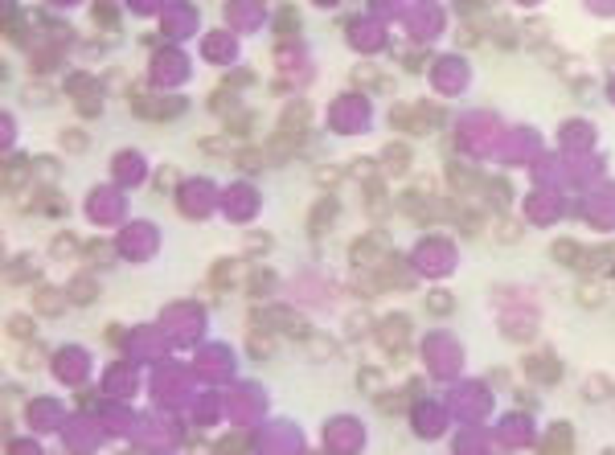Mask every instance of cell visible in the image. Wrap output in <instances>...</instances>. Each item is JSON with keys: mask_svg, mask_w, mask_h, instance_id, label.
<instances>
[{"mask_svg": "<svg viewBox=\"0 0 615 455\" xmlns=\"http://www.w3.org/2000/svg\"><path fill=\"white\" fill-rule=\"evenodd\" d=\"M443 119H447V111L439 103H410V107H394L390 111V123L398 132H406V136H427L431 128H439Z\"/></svg>", "mask_w": 615, "mask_h": 455, "instance_id": "cell-1", "label": "cell"}, {"mask_svg": "<svg viewBox=\"0 0 615 455\" xmlns=\"http://www.w3.org/2000/svg\"><path fill=\"white\" fill-rule=\"evenodd\" d=\"M251 324L271 328V332H287L296 341H308V320L292 308H251Z\"/></svg>", "mask_w": 615, "mask_h": 455, "instance_id": "cell-2", "label": "cell"}, {"mask_svg": "<svg viewBox=\"0 0 615 455\" xmlns=\"http://www.w3.org/2000/svg\"><path fill=\"white\" fill-rule=\"evenodd\" d=\"M390 255V238L382 234V230H369V234H361L357 242L349 246V259L357 271H378V263Z\"/></svg>", "mask_w": 615, "mask_h": 455, "instance_id": "cell-3", "label": "cell"}, {"mask_svg": "<svg viewBox=\"0 0 615 455\" xmlns=\"http://www.w3.org/2000/svg\"><path fill=\"white\" fill-rule=\"evenodd\" d=\"M308 128H312V107H308V103H292V107L283 111V119H279V132H275V136H283V139H292V144H300V148H304Z\"/></svg>", "mask_w": 615, "mask_h": 455, "instance_id": "cell-4", "label": "cell"}, {"mask_svg": "<svg viewBox=\"0 0 615 455\" xmlns=\"http://www.w3.org/2000/svg\"><path fill=\"white\" fill-rule=\"evenodd\" d=\"M447 181H451V189H455L460 197H468V193L484 189L480 173H476V169H468V164H460V160H451V164H447Z\"/></svg>", "mask_w": 615, "mask_h": 455, "instance_id": "cell-5", "label": "cell"}, {"mask_svg": "<svg viewBox=\"0 0 615 455\" xmlns=\"http://www.w3.org/2000/svg\"><path fill=\"white\" fill-rule=\"evenodd\" d=\"M332 218H337V197H320V205L308 214V234L312 238H324L332 230Z\"/></svg>", "mask_w": 615, "mask_h": 455, "instance_id": "cell-6", "label": "cell"}, {"mask_svg": "<svg viewBox=\"0 0 615 455\" xmlns=\"http://www.w3.org/2000/svg\"><path fill=\"white\" fill-rule=\"evenodd\" d=\"M246 353H251L255 361H271V357H275V336H271V328L251 324V332H246Z\"/></svg>", "mask_w": 615, "mask_h": 455, "instance_id": "cell-7", "label": "cell"}, {"mask_svg": "<svg viewBox=\"0 0 615 455\" xmlns=\"http://www.w3.org/2000/svg\"><path fill=\"white\" fill-rule=\"evenodd\" d=\"M378 328H382L378 336H382V345H386V349H402V345H406V328H410V320L402 316V312H394V316L382 320Z\"/></svg>", "mask_w": 615, "mask_h": 455, "instance_id": "cell-8", "label": "cell"}, {"mask_svg": "<svg viewBox=\"0 0 615 455\" xmlns=\"http://www.w3.org/2000/svg\"><path fill=\"white\" fill-rule=\"evenodd\" d=\"M66 300H70V304H78V308H90V304L99 300V283H94L90 275H74V279H70V287H66Z\"/></svg>", "mask_w": 615, "mask_h": 455, "instance_id": "cell-9", "label": "cell"}, {"mask_svg": "<svg viewBox=\"0 0 615 455\" xmlns=\"http://www.w3.org/2000/svg\"><path fill=\"white\" fill-rule=\"evenodd\" d=\"M525 369H529V377H537V381H558V377H562V361H558L554 353H537V357H529Z\"/></svg>", "mask_w": 615, "mask_h": 455, "instance_id": "cell-10", "label": "cell"}, {"mask_svg": "<svg viewBox=\"0 0 615 455\" xmlns=\"http://www.w3.org/2000/svg\"><path fill=\"white\" fill-rule=\"evenodd\" d=\"M615 263V246H595V250H587L582 246V259H578V271H587V275H599V271H607Z\"/></svg>", "mask_w": 615, "mask_h": 455, "instance_id": "cell-11", "label": "cell"}, {"mask_svg": "<svg viewBox=\"0 0 615 455\" xmlns=\"http://www.w3.org/2000/svg\"><path fill=\"white\" fill-rule=\"evenodd\" d=\"M353 87H365V91H378V94L394 91V83H390L386 74H378L373 66H357V70H353Z\"/></svg>", "mask_w": 615, "mask_h": 455, "instance_id": "cell-12", "label": "cell"}, {"mask_svg": "<svg viewBox=\"0 0 615 455\" xmlns=\"http://www.w3.org/2000/svg\"><path fill=\"white\" fill-rule=\"evenodd\" d=\"M230 160H234L238 173H259V169H267V148H251V144H246V148H238Z\"/></svg>", "mask_w": 615, "mask_h": 455, "instance_id": "cell-13", "label": "cell"}, {"mask_svg": "<svg viewBox=\"0 0 615 455\" xmlns=\"http://www.w3.org/2000/svg\"><path fill=\"white\" fill-rule=\"evenodd\" d=\"M365 209H369L373 218H382V214L390 209V201H386V181H382V177H369V181H365Z\"/></svg>", "mask_w": 615, "mask_h": 455, "instance_id": "cell-14", "label": "cell"}, {"mask_svg": "<svg viewBox=\"0 0 615 455\" xmlns=\"http://www.w3.org/2000/svg\"><path fill=\"white\" fill-rule=\"evenodd\" d=\"M25 181H29V160L8 156V160H4V189L17 193V189H25Z\"/></svg>", "mask_w": 615, "mask_h": 455, "instance_id": "cell-15", "label": "cell"}, {"mask_svg": "<svg viewBox=\"0 0 615 455\" xmlns=\"http://www.w3.org/2000/svg\"><path fill=\"white\" fill-rule=\"evenodd\" d=\"M484 193H488V205H492V209H500V214H505V209H509V201H513V189H509L505 177H488V181H484Z\"/></svg>", "mask_w": 615, "mask_h": 455, "instance_id": "cell-16", "label": "cell"}, {"mask_svg": "<svg viewBox=\"0 0 615 455\" xmlns=\"http://www.w3.org/2000/svg\"><path fill=\"white\" fill-rule=\"evenodd\" d=\"M550 255H554V263H562V267H578V259H582V246H578L574 238H558V242L550 246Z\"/></svg>", "mask_w": 615, "mask_h": 455, "instance_id": "cell-17", "label": "cell"}, {"mask_svg": "<svg viewBox=\"0 0 615 455\" xmlns=\"http://www.w3.org/2000/svg\"><path fill=\"white\" fill-rule=\"evenodd\" d=\"M66 295V291H62ZM53 287H37V295H33V304H37V312L42 316H62V308H66V300H62Z\"/></svg>", "mask_w": 615, "mask_h": 455, "instance_id": "cell-18", "label": "cell"}, {"mask_svg": "<svg viewBox=\"0 0 615 455\" xmlns=\"http://www.w3.org/2000/svg\"><path fill=\"white\" fill-rule=\"evenodd\" d=\"M373 402H378V410H382V414H402V410L410 406L414 398H410L406 390H402V394H386V390H382V394H373Z\"/></svg>", "mask_w": 615, "mask_h": 455, "instance_id": "cell-19", "label": "cell"}, {"mask_svg": "<svg viewBox=\"0 0 615 455\" xmlns=\"http://www.w3.org/2000/svg\"><path fill=\"white\" fill-rule=\"evenodd\" d=\"M275 33L279 37H296L300 33V12L296 8H279L275 12Z\"/></svg>", "mask_w": 615, "mask_h": 455, "instance_id": "cell-20", "label": "cell"}, {"mask_svg": "<svg viewBox=\"0 0 615 455\" xmlns=\"http://www.w3.org/2000/svg\"><path fill=\"white\" fill-rule=\"evenodd\" d=\"M357 390L361 394H382L386 390V373L382 369H361L357 373Z\"/></svg>", "mask_w": 615, "mask_h": 455, "instance_id": "cell-21", "label": "cell"}, {"mask_svg": "<svg viewBox=\"0 0 615 455\" xmlns=\"http://www.w3.org/2000/svg\"><path fill=\"white\" fill-rule=\"evenodd\" d=\"M521 234H525L521 222H513L509 214H500V218H496V234H492L496 242H505V246H509V242H521Z\"/></svg>", "mask_w": 615, "mask_h": 455, "instance_id": "cell-22", "label": "cell"}, {"mask_svg": "<svg viewBox=\"0 0 615 455\" xmlns=\"http://www.w3.org/2000/svg\"><path fill=\"white\" fill-rule=\"evenodd\" d=\"M8 336L12 341H37V328H33V316H8Z\"/></svg>", "mask_w": 615, "mask_h": 455, "instance_id": "cell-23", "label": "cell"}, {"mask_svg": "<svg viewBox=\"0 0 615 455\" xmlns=\"http://www.w3.org/2000/svg\"><path fill=\"white\" fill-rule=\"evenodd\" d=\"M234 279H238V259H221L214 267V275H210L214 287H234Z\"/></svg>", "mask_w": 615, "mask_h": 455, "instance_id": "cell-24", "label": "cell"}, {"mask_svg": "<svg viewBox=\"0 0 615 455\" xmlns=\"http://www.w3.org/2000/svg\"><path fill=\"white\" fill-rule=\"evenodd\" d=\"M386 164H390V173H406L410 169V148L406 144H386Z\"/></svg>", "mask_w": 615, "mask_h": 455, "instance_id": "cell-25", "label": "cell"}, {"mask_svg": "<svg viewBox=\"0 0 615 455\" xmlns=\"http://www.w3.org/2000/svg\"><path fill=\"white\" fill-rule=\"evenodd\" d=\"M455 222H460V230H464L468 238H480L484 234V214L480 209H464V214H455Z\"/></svg>", "mask_w": 615, "mask_h": 455, "instance_id": "cell-26", "label": "cell"}, {"mask_svg": "<svg viewBox=\"0 0 615 455\" xmlns=\"http://www.w3.org/2000/svg\"><path fill=\"white\" fill-rule=\"evenodd\" d=\"M541 447H546V452H566V447H571V422H558L554 435H546Z\"/></svg>", "mask_w": 615, "mask_h": 455, "instance_id": "cell-27", "label": "cell"}, {"mask_svg": "<svg viewBox=\"0 0 615 455\" xmlns=\"http://www.w3.org/2000/svg\"><path fill=\"white\" fill-rule=\"evenodd\" d=\"M345 177H349V169H341V164H320V169L312 173L316 184H341Z\"/></svg>", "mask_w": 615, "mask_h": 455, "instance_id": "cell-28", "label": "cell"}, {"mask_svg": "<svg viewBox=\"0 0 615 455\" xmlns=\"http://www.w3.org/2000/svg\"><path fill=\"white\" fill-rule=\"evenodd\" d=\"M62 148H66V152H87L90 136L87 132H78V128H66V132H62Z\"/></svg>", "mask_w": 615, "mask_h": 455, "instance_id": "cell-29", "label": "cell"}, {"mask_svg": "<svg viewBox=\"0 0 615 455\" xmlns=\"http://www.w3.org/2000/svg\"><path fill=\"white\" fill-rule=\"evenodd\" d=\"M578 304L599 308V304H603V283H595V279H591V283H582V287H578Z\"/></svg>", "mask_w": 615, "mask_h": 455, "instance_id": "cell-30", "label": "cell"}, {"mask_svg": "<svg viewBox=\"0 0 615 455\" xmlns=\"http://www.w3.org/2000/svg\"><path fill=\"white\" fill-rule=\"evenodd\" d=\"M210 111H218V115H234V111H238V103H234V94H230V91H214V94H210Z\"/></svg>", "mask_w": 615, "mask_h": 455, "instance_id": "cell-31", "label": "cell"}, {"mask_svg": "<svg viewBox=\"0 0 615 455\" xmlns=\"http://www.w3.org/2000/svg\"><path fill=\"white\" fill-rule=\"evenodd\" d=\"M226 128H230L234 136H246V132L255 128V115H251V111H234V115L226 119Z\"/></svg>", "mask_w": 615, "mask_h": 455, "instance_id": "cell-32", "label": "cell"}, {"mask_svg": "<svg viewBox=\"0 0 615 455\" xmlns=\"http://www.w3.org/2000/svg\"><path fill=\"white\" fill-rule=\"evenodd\" d=\"M45 357H49V349H45V345H37V341H29V349H25L21 365H25V369H37V365H45Z\"/></svg>", "mask_w": 615, "mask_h": 455, "instance_id": "cell-33", "label": "cell"}, {"mask_svg": "<svg viewBox=\"0 0 615 455\" xmlns=\"http://www.w3.org/2000/svg\"><path fill=\"white\" fill-rule=\"evenodd\" d=\"M275 287V275L267 271V267H259V271L251 275V295H263V291H271Z\"/></svg>", "mask_w": 615, "mask_h": 455, "instance_id": "cell-34", "label": "cell"}, {"mask_svg": "<svg viewBox=\"0 0 615 455\" xmlns=\"http://www.w3.org/2000/svg\"><path fill=\"white\" fill-rule=\"evenodd\" d=\"M25 98H29L33 107H42V103L53 98V87H45V83H29V87H25Z\"/></svg>", "mask_w": 615, "mask_h": 455, "instance_id": "cell-35", "label": "cell"}, {"mask_svg": "<svg viewBox=\"0 0 615 455\" xmlns=\"http://www.w3.org/2000/svg\"><path fill=\"white\" fill-rule=\"evenodd\" d=\"M49 250H53V255H58V259H70V255H74V250H78V242H74V238H70V234H58V238H53V242H49Z\"/></svg>", "mask_w": 615, "mask_h": 455, "instance_id": "cell-36", "label": "cell"}, {"mask_svg": "<svg viewBox=\"0 0 615 455\" xmlns=\"http://www.w3.org/2000/svg\"><path fill=\"white\" fill-rule=\"evenodd\" d=\"M607 394H612V381H607V377H591V381H587V398H591V402H603Z\"/></svg>", "mask_w": 615, "mask_h": 455, "instance_id": "cell-37", "label": "cell"}, {"mask_svg": "<svg viewBox=\"0 0 615 455\" xmlns=\"http://www.w3.org/2000/svg\"><path fill=\"white\" fill-rule=\"evenodd\" d=\"M427 58H431V53H427V49H419V53H414V49H406V53H402V66H406V70H410V74H419V70H423V62H427Z\"/></svg>", "mask_w": 615, "mask_h": 455, "instance_id": "cell-38", "label": "cell"}, {"mask_svg": "<svg viewBox=\"0 0 615 455\" xmlns=\"http://www.w3.org/2000/svg\"><path fill=\"white\" fill-rule=\"evenodd\" d=\"M427 308H431L435 316H443V312H451V295H447V291H431V300H427Z\"/></svg>", "mask_w": 615, "mask_h": 455, "instance_id": "cell-39", "label": "cell"}, {"mask_svg": "<svg viewBox=\"0 0 615 455\" xmlns=\"http://www.w3.org/2000/svg\"><path fill=\"white\" fill-rule=\"evenodd\" d=\"M308 353H312V357H332L337 345H332V341H312V336H308Z\"/></svg>", "mask_w": 615, "mask_h": 455, "instance_id": "cell-40", "label": "cell"}, {"mask_svg": "<svg viewBox=\"0 0 615 455\" xmlns=\"http://www.w3.org/2000/svg\"><path fill=\"white\" fill-rule=\"evenodd\" d=\"M201 152H210V156H226V152H230V144H226V136L201 139Z\"/></svg>", "mask_w": 615, "mask_h": 455, "instance_id": "cell-41", "label": "cell"}, {"mask_svg": "<svg viewBox=\"0 0 615 455\" xmlns=\"http://www.w3.org/2000/svg\"><path fill=\"white\" fill-rule=\"evenodd\" d=\"M460 46L464 49L480 46V29H476V25H460Z\"/></svg>", "mask_w": 615, "mask_h": 455, "instance_id": "cell-42", "label": "cell"}, {"mask_svg": "<svg viewBox=\"0 0 615 455\" xmlns=\"http://www.w3.org/2000/svg\"><path fill=\"white\" fill-rule=\"evenodd\" d=\"M349 173H357L361 181H369V177H378V173H373V160H369V156H361V160H353V169H349Z\"/></svg>", "mask_w": 615, "mask_h": 455, "instance_id": "cell-43", "label": "cell"}, {"mask_svg": "<svg viewBox=\"0 0 615 455\" xmlns=\"http://www.w3.org/2000/svg\"><path fill=\"white\" fill-rule=\"evenodd\" d=\"M66 91H70V94H87V91H99V87H94L87 74H83V78H70V83H66Z\"/></svg>", "mask_w": 615, "mask_h": 455, "instance_id": "cell-44", "label": "cell"}, {"mask_svg": "<svg viewBox=\"0 0 615 455\" xmlns=\"http://www.w3.org/2000/svg\"><path fill=\"white\" fill-rule=\"evenodd\" d=\"M173 184H176V169H160V173H156V189H160V193H169Z\"/></svg>", "mask_w": 615, "mask_h": 455, "instance_id": "cell-45", "label": "cell"}, {"mask_svg": "<svg viewBox=\"0 0 615 455\" xmlns=\"http://www.w3.org/2000/svg\"><path fill=\"white\" fill-rule=\"evenodd\" d=\"M218 447H221V452H242V447H251V443H246L242 435H226V439H221Z\"/></svg>", "mask_w": 615, "mask_h": 455, "instance_id": "cell-46", "label": "cell"}, {"mask_svg": "<svg viewBox=\"0 0 615 455\" xmlns=\"http://www.w3.org/2000/svg\"><path fill=\"white\" fill-rule=\"evenodd\" d=\"M267 246H271V238H263V234H251V238H246V250H251V255H263Z\"/></svg>", "mask_w": 615, "mask_h": 455, "instance_id": "cell-47", "label": "cell"}, {"mask_svg": "<svg viewBox=\"0 0 615 455\" xmlns=\"http://www.w3.org/2000/svg\"><path fill=\"white\" fill-rule=\"evenodd\" d=\"M107 345H124V328L119 324H107Z\"/></svg>", "mask_w": 615, "mask_h": 455, "instance_id": "cell-48", "label": "cell"}, {"mask_svg": "<svg viewBox=\"0 0 615 455\" xmlns=\"http://www.w3.org/2000/svg\"><path fill=\"white\" fill-rule=\"evenodd\" d=\"M455 4H460V12H480L484 8L480 0H455ZM484 12H488V8H484Z\"/></svg>", "mask_w": 615, "mask_h": 455, "instance_id": "cell-49", "label": "cell"}, {"mask_svg": "<svg viewBox=\"0 0 615 455\" xmlns=\"http://www.w3.org/2000/svg\"><path fill=\"white\" fill-rule=\"evenodd\" d=\"M251 83H255V74H234L230 78V87H251Z\"/></svg>", "mask_w": 615, "mask_h": 455, "instance_id": "cell-50", "label": "cell"}, {"mask_svg": "<svg viewBox=\"0 0 615 455\" xmlns=\"http://www.w3.org/2000/svg\"><path fill=\"white\" fill-rule=\"evenodd\" d=\"M599 53H603V58H615V42H603V46H599Z\"/></svg>", "mask_w": 615, "mask_h": 455, "instance_id": "cell-51", "label": "cell"}]
</instances>
